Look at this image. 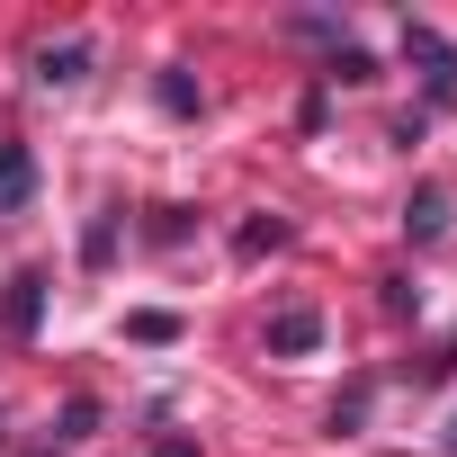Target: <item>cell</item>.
<instances>
[{"instance_id":"1","label":"cell","mask_w":457,"mask_h":457,"mask_svg":"<svg viewBox=\"0 0 457 457\" xmlns=\"http://www.w3.org/2000/svg\"><path fill=\"white\" fill-rule=\"evenodd\" d=\"M403 63L421 72V99H430V108H457V46H448L430 19H403Z\"/></svg>"},{"instance_id":"7","label":"cell","mask_w":457,"mask_h":457,"mask_svg":"<svg viewBox=\"0 0 457 457\" xmlns=\"http://www.w3.org/2000/svg\"><path fill=\"white\" fill-rule=\"evenodd\" d=\"M153 99H162V117H197V108H206V90H197L179 63H162V72H153Z\"/></svg>"},{"instance_id":"15","label":"cell","mask_w":457,"mask_h":457,"mask_svg":"<svg viewBox=\"0 0 457 457\" xmlns=\"http://www.w3.org/2000/svg\"><path fill=\"white\" fill-rule=\"evenodd\" d=\"M287 37H305V46H350V37H341V19H314V10H305V19H287Z\"/></svg>"},{"instance_id":"14","label":"cell","mask_w":457,"mask_h":457,"mask_svg":"<svg viewBox=\"0 0 457 457\" xmlns=\"http://www.w3.org/2000/svg\"><path fill=\"white\" fill-rule=\"evenodd\" d=\"M377 305L403 323V314H421V287H412V278H377Z\"/></svg>"},{"instance_id":"6","label":"cell","mask_w":457,"mask_h":457,"mask_svg":"<svg viewBox=\"0 0 457 457\" xmlns=\"http://www.w3.org/2000/svg\"><path fill=\"white\" fill-rule=\"evenodd\" d=\"M28 197H37V153L19 135H0V215H19Z\"/></svg>"},{"instance_id":"16","label":"cell","mask_w":457,"mask_h":457,"mask_svg":"<svg viewBox=\"0 0 457 457\" xmlns=\"http://www.w3.org/2000/svg\"><path fill=\"white\" fill-rule=\"evenodd\" d=\"M153 243H188V206H153Z\"/></svg>"},{"instance_id":"12","label":"cell","mask_w":457,"mask_h":457,"mask_svg":"<svg viewBox=\"0 0 457 457\" xmlns=\"http://www.w3.org/2000/svg\"><path fill=\"white\" fill-rule=\"evenodd\" d=\"M99 421H108V412H99V395H72V403L54 412V439H90Z\"/></svg>"},{"instance_id":"5","label":"cell","mask_w":457,"mask_h":457,"mask_svg":"<svg viewBox=\"0 0 457 457\" xmlns=\"http://www.w3.org/2000/svg\"><path fill=\"white\" fill-rule=\"evenodd\" d=\"M37 90H72L81 72H90V37H54V46H37Z\"/></svg>"},{"instance_id":"19","label":"cell","mask_w":457,"mask_h":457,"mask_svg":"<svg viewBox=\"0 0 457 457\" xmlns=\"http://www.w3.org/2000/svg\"><path fill=\"white\" fill-rule=\"evenodd\" d=\"M448 457H457V421H448Z\"/></svg>"},{"instance_id":"17","label":"cell","mask_w":457,"mask_h":457,"mask_svg":"<svg viewBox=\"0 0 457 457\" xmlns=\"http://www.w3.org/2000/svg\"><path fill=\"white\" fill-rule=\"evenodd\" d=\"M439 377H457V332H448V341L421 359V386H439Z\"/></svg>"},{"instance_id":"3","label":"cell","mask_w":457,"mask_h":457,"mask_svg":"<svg viewBox=\"0 0 457 457\" xmlns=\"http://www.w3.org/2000/svg\"><path fill=\"white\" fill-rule=\"evenodd\" d=\"M448 215H457L448 179H421V188L403 197V243H439V234H448Z\"/></svg>"},{"instance_id":"20","label":"cell","mask_w":457,"mask_h":457,"mask_svg":"<svg viewBox=\"0 0 457 457\" xmlns=\"http://www.w3.org/2000/svg\"><path fill=\"white\" fill-rule=\"evenodd\" d=\"M37 457H54V448H37Z\"/></svg>"},{"instance_id":"8","label":"cell","mask_w":457,"mask_h":457,"mask_svg":"<svg viewBox=\"0 0 457 457\" xmlns=\"http://www.w3.org/2000/svg\"><path fill=\"white\" fill-rule=\"evenodd\" d=\"M108 261H117V206H99L81 224V270H108Z\"/></svg>"},{"instance_id":"4","label":"cell","mask_w":457,"mask_h":457,"mask_svg":"<svg viewBox=\"0 0 457 457\" xmlns=\"http://www.w3.org/2000/svg\"><path fill=\"white\" fill-rule=\"evenodd\" d=\"M323 350V305H278L270 314V359H305Z\"/></svg>"},{"instance_id":"9","label":"cell","mask_w":457,"mask_h":457,"mask_svg":"<svg viewBox=\"0 0 457 457\" xmlns=\"http://www.w3.org/2000/svg\"><path fill=\"white\" fill-rule=\"evenodd\" d=\"M287 234H296V224H287V215H252V224H243V234H234V252H243V261H261V252H278Z\"/></svg>"},{"instance_id":"11","label":"cell","mask_w":457,"mask_h":457,"mask_svg":"<svg viewBox=\"0 0 457 457\" xmlns=\"http://www.w3.org/2000/svg\"><path fill=\"white\" fill-rule=\"evenodd\" d=\"M368 403H377V386L359 377V386H350V395L332 403V439H359V430H368Z\"/></svg>"},{"instance_id":"13","label":"cell","mask_w":457,"mask_h":457,"mask_svg":"<svg viewBox=\"0 0 457 457\" xmlns=\"http://www.w3.org/2000/svg\"><path fill=\"white\" fill-rule=\"evenodd\" d=\"M126 341H144V350H170V341H179V314H126Z\"/></svg>"},{"instance_id":"2","label":"cell","mask_w":457,"mask_h":457,"mask_svg":"<svg viewBox=\"0 0 457 457\" xmlns=\"http://www.w3.org/2000/svg\"><path fill=\"white\" fill-rule=\"evenodd\" d=\"M0 332H10V341H37L46 332V270H19L10 278V296H0Z\"/></svg>"},{"instance_id":"10","label":"cell","mask_w":457,"mask_h":457,"mask_svg":"<svg viewBox=\"0 0 457 457\" xmlns=\"http://www.w3.org/2000/svg\"><path fill=\"white\" fill-rule=\"evenodd\" d=\"M332 81H377V54H368V46H332V54H323V90H332Z\"/></svg>"},{"instance_id":"18","label":"cell","mask_w":457,"mask_h":457,"mask_svg":"<svg viewBox=\"0 0 457 457\" xmlns=\"http://www.w3.org/2000/svg\"><path fill=\"white\" fill-rule=\"evenodd\" d=\"M153 457H197V439H162V448H153Z\"/></svg>"}]
</instances>
